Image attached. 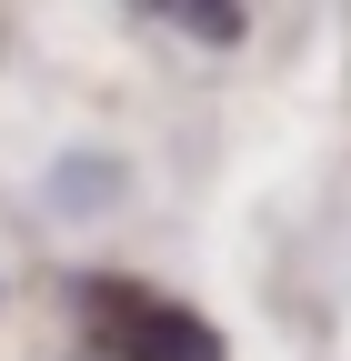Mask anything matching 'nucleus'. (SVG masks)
Instances as JSON below:
<instances>
[{
    "label": "nucleus",
    "instance_id": "nucleus-1",
    "mask_svg": "<svg viewBox=\"0 0 351 361\" xmlns=\"http://www.w3.org/2000/svg\"><path fill=\"white\" fill-rule=\"evenodd\" d=\"M70 301L91 311L101 361H231L221 331H211L191 301H161V291H141V281H121V271H80Z\"/></svg>",
    "mask_w": 351,
    "mask_h": 361
},
{
    "label": "nucleus",
    "instance_id": "nucleus-2",
    "mask_svg": "<svg viewBox=\"0 0 351 361\" xmlns=\"http://www.w3.org/2000/svg\"><path fill=\"white\" fill-rule=\"evenodd\" d=\"M130 11H141V20H171V30H191L201 51H231V40L251 30V20H241V0H130Z\"/></svg>",
    "mask_w": 351,
    "mask_h": 361
},
{
    "label": "nucleus",
    "instance_id": "nucleus-3",
    "mask_svg": "<svg viewBox=\"0 0 351 361\" xmlns=\"http://www.w3.org/2000/svg\"><path fill=\"white\" fill-rule=\"evenodd\" d=\"M51 191H61V201H101V191H121V171H101V161H61Z\"/></svg>",
    "mask_w": 351,
    "mask_h": 361
}]
</instances>
